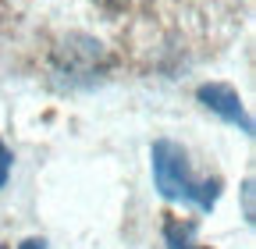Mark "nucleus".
Returning a JSON list of instances; mask_svg holds the SVG:
<instances>
[{"label":"nucleus","mask_w":256,"mask_h":249,"mask_svg":"<svg viewBox=\"0 0 256 249\" xmlns=\"http://www.w3.org/2000/svg\"><path fill=\"white\" fill-rule=\"evenodd\" d=\"M153 160V182L156 192L164 200H182L188 206H196L203 214H210L220 200V178H196L188 171V157L185 150L171 139H156L150 150Z\"/></svg>","instance_id":"nucleus-1"},{"label":"nucleus","mask_w":256,"mask_h":249,"mask_svg":"<svg viewBox=\"0 0 256 249\" xmlns=\"http://www.w3.org/2000/svg\"><path fill=\"white\" fill-rule=\"evenodd\" d=\"M104 64H107L104 46L96 40H89V36H68L57 46V54H54V72L57 75H68V86L78 82V78L92 82L96 72H100Z\"/></svg>","instance_id":"nucleus-2"},{"label":"nucleus","mask_w":256,"mask_h":249,"mask_svg":"<svg viewBox=\"0 0 256 249\" xmlns=\"http://www.w3.org/2000/svg\"><path fill=\"white\" fill-rule=\"evenodd\" d=\"M196 100H200L210 114H217L220 121H228V124H235L238 132L252 136V118L246 114L242 96H238L232 86H224V82H206V86L196 89Z\"/></svg>","instance_id":"nucleus-3"},{"label":"nucleus","mask_w":256,"mask_h":249,"mask_svg":"<svg viewBox=\"0 0 256 249\" xmlns=\"http://www.w3.org/2000/svg\"><path fill=\"white\" fill-rule=\"evenodd\" d=\"M164 242H168V249H206L196 242V224L182 221V217H168L164 221Z\"/></svg>","instance_id":"nucleus-4"},{"label":"nucleus","mask_w":256,"mask_h":249,"mask_svg":"<svg viewBox=\"0 0 256 249\" xmlns=\"http://www.w3.org/2000/svg\"><path fill=\"white\" fill-rule=\"evenodd\" d=\"M11 150L4 146V139H0V189H4V185H8V178H11Z\"/></svg>","instance_id":"nucleus-5"},{"label":"nucleus","mask_w":256,"mask_h":249,"mask_svg":"<svg viewBox=\"0 0 256 249\" xmlns=\"http://www.w3.org/2000/svg\"><path fill=\"white\" fill-rule=\"evenodd\" d=\"M242 192H246V221L252 224V178L242 185Z\"/></svg>","instance_id":"nucleus-6"},{"label":"nucleus","mask_w":256,"mask_h":249,"mask_svg":"<svg viewBox=\"0 0 256 249\" xmlns=\"http://www.w3.org/2000/svg\"><path fill=\"white\" fill-rule=\"evenodd\" d=\"M18 249H46V242H43V238H25Z\"/></svg>","instance_id":"nucleus-7"}]
</instances>
